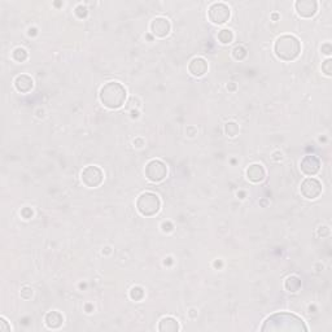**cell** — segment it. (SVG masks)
Returning <instances> with one entry per match:
<instances>
[{
    "label": "cell",
    "instance_id": "6da1fadb",
    "mask_svg": "<svg viewBox=\"0 0 332 332\" xmlns=\"http://www.w3.org/2000/svg\"><path fill=\"white\" fill-rule=\"evenodd\" d=\"M261 331H308V327L300 316L287 312L275 313L266 318L261 327Z\"/></svg>",
    "mask_w": 332,
    "mask_h": 332
},
{
    "label": "cell",
    "instance_id": "7a4b0ae2",
    "mask_svg": "<svg viewBox=\"0 0 332 332\" xmlns=\"http://www.w3.org/2000/svg\"><path fill=\"white\" fill-rule=\"evenodd\" d=\"M127 91L118 82H108L100 90L99 98L104 107L108 109H118L125 104Z\"/></svg>",
    "mask_w": 332,
    "mask_h": 332
},
{
    "label": "cell",
    "instance_id": "3957f363",
    "mask_svg": "<svg viewBox=\"0 0 332 332\" xmlns=\"http://www.w3.org/2000/svg\"><path fill=\"white\" fill-rule=\"evenodd\" d=\"M274 52L278 59L283 61H293L301 53L300 40L295 35H289V34L279 36L274 44Z\"/></svg>",
    "mask_w": 332,
    "mask_h": 332
},
{
    "label": "cell",
    "instance_id": "277c9868",
    "mask_svg": "<svg viewBox=\"0 0 332 332\" xmlns=\"http://www.w3.org/2000/svg\"><path fill=\"white\" fill-rule=\"evenodd\" d=\"M161 208V200L156 194L144 192L136 200V209L144 217H152L158 213Z\"/></svg>",
    "mask_w": 332,
    "mask_h": 332
},
{
    "label": "cell",
    "instance_id": "5b68a950",
    "mask_svg": "<svg viewBox=\"0 0 332 332\" xmlns=\"http://www.w3.org/2000/svg\"><path fill=\"white\" fill-rule=\"evenodd\" d=\"M144 174H146V178L150 182H162L167 175V166L161 160H150L146 165Z\"/></svg>",
    "mask_w": 332,
    "mask_h": 332
},
{
    "label": "cell",
    "instance_id": "8992f818",
    "mask_svg": "<svg viewBox=\"0 0 332 332\" xmlns=\"http://www.w3.org/2000/svg\"><path fill=\"white\" fill-rule=\"evenodd\" d=\"M82 183L88 188H96L99 187L104 181V173L99 166L90 165L86 166L81 174Z\"/></svg>",
    "mask_w": 332,
    "mask_h": 332
},
{
    "label": "cell",
    "instance_id": "52a82bcc",
    "mask_svg": "<svg viewBox=\"0 0 332 332\" xmlns=\"http://www.w3.org/2000/svg\"><path fill=\"white\" fill-rule=\"evenodd\" d=\"M231 12H230L229 5L225 3H214L209 7L208 11V17L209 21L214 25H223L229 21Z\"/></svg>",
    "mask_w": 332,
    "mask_h": 332
},
{
    "label": "cell",
    "instance_id": "ba28073f",
    "mask_svg": "<svg viewBox=\"0 0 332 332\" xmlns=\"http://www.w3.org/2000/svg\"><path fill=\"white\" fill-rule=\"evenodd\" d=\"M301 195L308 200H314V199L319 198L322 194V183L315 178H306L304 182L301 183L300 187Z\"/></svg>",
    "mask_w": 332,
    "mask_h": 332
},
{
    "label": "cell",
    "instance_id": "9c48e42d",
    "mask_svg": "<svg viewBox=\"0 0 332 332\" xmlns=\"http://www.w3.org/2000/svg\"><path fill=\"white\" fill-rule=\"evenodd\" d=\"M171 25L170 21L165 18V17H156L152 22H150V32L154 36L157 38H166L170 34Z\"/></svg>",
    "mask_w": 332,
    "mask_h": 332
},
{
    "label": "cell",
    "instance_id": "30bf717a",
    "mask_svg": "<svg viewBox=\"0 0 332 332\" xmlns=\"http://www.w3.org/2000/svg\"><path fill=\"white\" fill-rule=\"evenodd\" d=\"M297 15L302 18H310L318 11V3L315 0H297L295 3Z\"/></svg>",
    "mask_w": 332,
    "mask_h": 332
},
{
    "label": "cell",
    "instance_id": "8fae6325",
    "mask_svg": "<svg viewBox=\"0 0 332 332\" xmlns=\"http://www.w3.org/2000/svg\"><path fill=\"white\" fill-rule=\"evenodd\" d=\"M300 169L302 174L308 175V177H314L320 170L319 158L316 156H312V154L305 156L300 162Z\"/></svg>",
    "mask_w": 332,
    "mask_h": 332
},
{
    "label": "cell",
    "instance_id": "7c38bea8",
    "mask_svg": "<svg viewBox=\"0 0 332 332\" xmlns=\"http://www.w3.org/2000/svg\"><path fill=\"white\" fill-rule=\"evenodd\" d=\"M188 71L194 77H202L208 71V63L202 57H195L188 65Z\"/></svg>",
    "mask_w": 332,
    "mask_h": 332
},
{
    "label": "cell",
    "instance_id": "4fadbf2b",
    "mask_svg": "<svg viewBox=\"0 0 332 332\" xmlns=\"http://www.w3.org/2000/svg\"><path fill=\"white\" fill-rule=\"evenodd\" d=\"M265 169L260 164H253L247 169V178L252 183H260L265 179Z\"/></svg>",
    "mask_w": 332,
    "mask_h": 332
},
{
    "label": "cell",
    "instance_id": "5bb4252c",
    "mask_svg": "<svg viewBox=\"0 0 332 332\" xmlns=\"http://www.w3.org/2000/svg\"><path fill=\"white\" fill-rule=\"evenodd\" d=\"M33 86H34V82H33L32 77H29L26 74L18 75L15 79V87L21 94H28L29 91H32Z\"/></svg>",
    "mask_w": 332,
    "mask_h": 332
},
{
    "label": "cell",
    "instance_id": "9a60e30c",
    "mask_svg": "<svg viewBox=\"0 0 332 332\" xmlns=\"http://www.w3.org/2000/svg\"><path fill=\"white\" fill-rule=\"evenodd\" d=\"M178 320L173 316H164L158 323V331L160 332H177L179 331Z\"/></svg>",
    "mask_w": 332,
    "mask_h": 332
},
{
    "label": "cell",
    "instance_id": "2e32d148",
    "mask_svg": "<svg viewBox=\"0 0 332 332\" xmlns=\"http://www.w3.org/2000/svg\"><path fill=\"white\" fill-rule=\"evenodd\" d=\"M46 326L51 330H56V328L61 327V324L64 322L63 315L59 312H50L47 313V315L44 318Z\"/></svg>",
    "mask_w": 332,
    "mask_h": 332
},
{
    "label": "cell",
    "instance_id": "e0dca14e",
    "mask_svg": "<svg viewBox=\"0 0 332 332\" xmlns=\"http://www.w3.org/2000/svg\"><path fill=\"white\" fill-rule=\"evenodd\" d=\"M301 287V281L300 278L296 277V275H291V277L287 278V281L284 282V288L288 291V292H297Z\"/></svg>",
    "mask_w": 332,
    "mask_h": 332
},
{
    "label": "cell",
    "instance_id": "ac0fdd59",
    "mask_svg": "<svg viewBox=\"0 0 332 332\" xmlns=\"http://www.w3.org/2000/svg\"><path fill=\"white\" fill-rule=\"evenodd\" d=\"M232 39H233V34L231 30H229V29H223V30H221V32L218 33V40H219L222 44L231 43Z\"/></svg>",
    "mask_w": 332,
    "mask_h": 332
},
{
    "label": "cell",
    "instance_id": "d6986e66",
    "mask_svg": "<svg viewBox=\"0 0 332 332\" xmlns=\"http://www.w3.org/2000/svg\"><path fill=\"white\" fill-rule=\"evenodd\" d=\"M12 57L15 61H17V63H24L25 60L28 59V52H26V50H24V48L18 47L13 51Z\"/></svg>",
    "mask_w": 332,
    "mask_h": 332
},
{
    "label": "cell",
    "instance_id": "ffe728a7",
    "mask_svg": "<svg viewBox=\"0 0 332 332\" xmlns=\"http://www.w3.org/2000/svg\"><path fill=\"white\" fill-rule=\"evenodd\" d=\"M225 130L226 134L229 135V136H231V138H233V136H236L237 133H239V126H237L235 122H229L226 123Z\"/></svg>",
    "mask_w": 332,
    "mask_h": 332
},
{
    "label": "cell",
    "instance_id": "44dd1931",
    "mask_svg": "<svg viewBox=\"0 0 332 332\" xmlns=\"http://www.w3.org/2000/svg\"><path fill=\"white\" fill-rule=\"evenodd\" d=\"M143 296H144V292H143V289L140 288V287H134V288H131V291H130L131 300L139 301V300H142Z\"/></svg>",
    "mask_w": 332,
    "mask_h": 332
},
{
    "label": "cell",
    "instance_id": "7402d4cb",
    "mask_svg": "<svg viewBox=\"0 0 332 332\" xmlns=\"http://www.w3.org/2000/svg\"><path fill=\"white\" fill-rule=\"evenodd\" d=\"M232 56H233V59L243 60L245 57V56H247V51H245V50H244V47H241V46H239V47L233 48Z\"/></svg>",
    "mask_w": 332,
    "mask_h": 332
},
{
    "label": "cell",
    "instance_id": "603a6c76",
    "mask_svg": "<svg viewBox=\"0 0 332 332\" xmlns=\"http://www.w3.org/2000/svg\"><path fill=\"white\" fill-rule=\"evenodd\" d=\"M322 70L327 77H331L332 75V61L330 59H327L322 64Z\"/></svg>",
    "mask_w": 332,
    "mask_h": 332
},
{
    "label": "cell",
    "instance_id": "cb8c5ba5",
    "mask_svg": "<svg viewBox=\"0 0 332 332\" xmlns=\"http://www.w3.org/2000/svg\"><path fill=\"white\" fill-rule=\"evenodd\" d=\"M320 51H322V53H324V55L330 56V55H331V52H332L331 44H330V43H324L323 46H322V48H320Z\"/></svg>",
    "mask_w": 332,
    "mask_h": 332
},
{
    "label": "cell",
    "instance_id": "d4e9b609",
    "mask_svg": "<svg viewBox=\"0 0 332 332\" xmlns=\"http://www.w3.org/2000/svg\"><path fill=\"white\" fill-rule=\"evenodd\" d=\"M0 323H1V327H0V331H11V327L7 326V320L4 318L0 319Z\"/></svg>",
    "mask_w": 332,
    "mask_h": 332
}]
</instances>
